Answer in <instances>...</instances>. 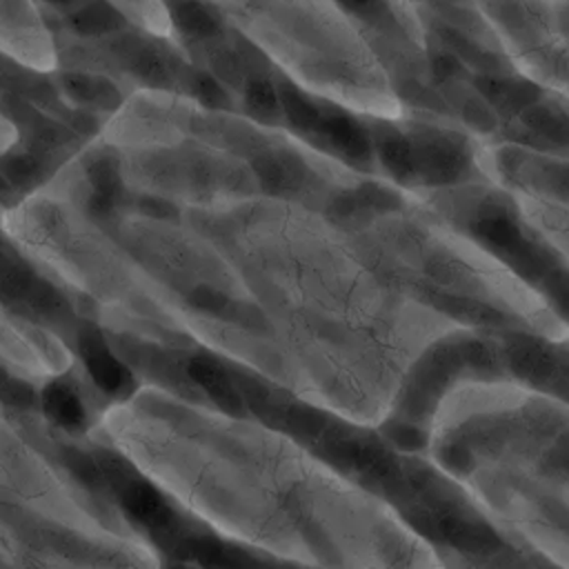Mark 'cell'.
<instances>
[{
	"instance_id": "3957f363",
	"label": "cell",
	"mask_w": 569,
	"mask_h": 569,
	"mask_svg": "<svg viewBox=\"0 0 569 569\" xmlns=\"http://www.w3.org/2000/svg\"><path fill=\"white\" fill-rule=\"evenodd\" d=\"M142 527L0 407V567H158Z\"/></svg>"
},
{
	"instance_id": "7a4b0ae2",
	"label": "cell",
	"mask_w": 569,
	"mask_h": 569,
	"mask_svg": "<svg viewBox=\"0 0 569 569\" xmlns=\"http://www.w3.org/2000/svg\"><path fill=\"white\" fill-rule=\"evenodd\" d=\"M182 218L231 262L284 362L287 391L353 425L385 422L445 316L389 284L345 229L296 198L253 193Z\"/></svg>"
},
{
	"instance_id": "6da1fadb",
	"label": "cell",
	"mask_w": 569,
	"mask_h": 569,
	"mask_svg": "<svg viewBox=\"0 0 569 569\" xmlns=\"http://www.w3.org/2000/svg\"><path fill=\"white\" fill-rule=\"evenodd\" d=\"M91 429L180 513L273 560L367 567L429 551L387 500L273 425L136 385Z\"/></svg>"
},
{
	"instance_id": "5b68a950",
	"label": "cell",
	"mask_w": 569,
	"mask_h": 569,
	"mask_svg": "<svg viewBox=\"0 0 569 569\" xmlns=\"http://www.w3.org/2000/svg\"><path fill=\"white\" fill-rule=\"evenodd\" d=\"M0 365L13 376L47 382L73 369V353L49 327L0 305Z\"/></svg>"
},
{
	"instance_id": "52a82bcc",
	"label": "cell",
	"mask_w": 569,
	"mask_h": 569,
	"mask_svg": "<svg viewBox=\"0 0 569 569\" xmlns=\"http://www.w3.org/2000/svg\"><path fill=\"white\" fill-rule=\"evenodd\" d=\"M62 378L64 376L44 382V387H42V409L64 431L78 433L82 429H91L93 422L87 420V409H84L82 393L73 385L64 382Z\"/></svg>"
},
{
	"instance_id": "277c9868",
	"label": "cell",
	"mask_w": 569,
	"mask_h": 569,
	"mask_svg": "<svg viewBox=\"0 0 569 569\" xmlns=\"http://www.w3.org/2000/svg\"><path fill=\"white\" fill-rule=\"evenodd\" d=\"M287 82L356 116L396 120L400 102L362 20L340 0H209Z\"/></svg>"
},
{
	"instance_id": "8992f818",
	"label": "cell",
	"mask_w": 569,
	"mask_h": 569,
	"mask_svg": "<svg viewBox=\"0 0 569 569\" xmlns=\"http://www.w3.org/2000/svg\"><path fill=\"white\" fill-rule=\"evenodd\" d=\"M0 56L29 73L60 69V42L38 0H0Z\"/></svg>"
},
{
	"instance_id": "9c48e42d",
	"label": "cell",
	"mask_w": 569,
	"mask_h": 569,
	"mask_svg": "<svg viewBox=\"0 0 569 569\" xmlns=\"http://www.w3.org/2000/svg\"><path fill=\"white\" fill-rule=\"evenodd\" d=\"M18 140H20V131H18L16 122L0 109V158L11 153V149L18 144Z\"/></svg>"
},
{
	"instance_id": "ba28073f",
	"label": "cell",
	"mask_w": 569,
	"mask_h": 569,
	"mask_svg": "<svg viewBox=\"0 0 569 569\" xmlns=\"http://www.w3.org/2000/svg\"><path fill=\"white\" fill-rule=\"evenodd\" d=\"M129 22L151 31L153 36L176 40V29L167 0H109Z\"/></svg>"
}]
</instances>
